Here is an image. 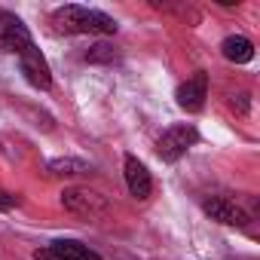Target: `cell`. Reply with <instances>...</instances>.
I'll return each mask as SVG.
<instances>
[{"instance_id":"obj_1","label":"cell","mask_w":260,"mask_h":260,"mask_svg":"<svg viewBox=\"0 0 260 260\" xmlns=\"http://www.w3.org/2000/svg\"><path fill=\"white\" fill-rule=\"evenodd\" d=\"M52 25L64 34H116V22L107 13L89 7H58L52 13Z\"/></svg>"},{"instance_id":"obj_2","label":"cell","mask_w":260,"mask_h":260,"mask_svg":"<svg viewBox=\"0 0 260 260\" xmlns=\"http://www.w3.org/2000/svg\"><path fill=\"white\" fill-rule=\"evenodd\" d=\"M61 205L80 217H104L110 211L107 196H101L98 190H86V187H68L61 193Z\"/></svg>"},{"instance_id":"obj_3","label":"cell","mask_w":260,"mask_h":260,"mask_svg":"<svg viewBox=\"0 0 260 260\" xmlns=\"http://www.w3.org/2000/svg\"><path fill=\"white\" fill-rule=\"evenodd\" d=\"M199 141V132H196V125H187V122H181V125H172L169 132H162V138L156 141V153H159V159L162 162H178L193 144Z\"/></svg>"},{"instance_id":"obj_4","label":"cell","mask_w":260,"mask_h":260,"mask_svg":"<svg viewBox=\"0 0 260 260\" xmlns=\"http://www.w3.org/2000/svg\"><path fill=\"white\" fill-rule=\"evenodd\" d=\"M31 43H34V37H31L28 25H25L16 13L0 10V49H4V52H13V55H22Z\"/></svg>"},{"instance_id":"obj_5","label":"cell","mask_w":260,"mask_h":260,"mask_svg":"<svg viewBox=\"0 0 260 260\" xmlns=\"http://www.w3.org/2000/svg\"><path fill=\"white\" fill-rule=\"evenodd\" d=\"M202 211L211 217V220H217V223H226V226H248V211L239 205V202H233V199H226V196H208L205 202H202Z\"/></svg>"},{"instance_id":"obj_6","label":"cell","mask_w":260,"mask_h":260,"mask_svg":"<svg viewBox=\"0 0 260 260\" xmlns=\"http://www.w3.org/2000/svg\"><path fill=\"white\" fill-rule=\"evenodd\" d=\"M19 61H22V74H25V80L34 86V89H49L52 86V71H49V61H46V55L31 43L22 55H19Z\"/></svg>"},{"instance_id":"obj_7","label":"cell","mask_w":260,"mask_h":260,"mask_svg":"<svg viewBox=\"0 0 260 260\" xmlns=\"http://www.w3.org/2000/svg\"><path fill=\"white\" fill-rule=\"evenodd\" d=\"M175 98H178V107H181V110L199 113V110L205 107V98H208V74H205V71H196L187 83L178 86Z\"/></svg>"},{"instance_id":"obj_8","label":"cell","mask_w":260,"mask_h":260,"mask_svg":"<svg viewBox=\"0 0 260 260\" xmlns=\"http://www.w3.org/2000/svg\"><path fill=\"white\" fill-rule=\"evenodd\" d=\"M122 169H125V187H128V193H132L135 199H150V193H153V181H150L147 166H144L138 156L128 153V156L122 159Z\"/></svg>"},{"instance_id":"obj_9","label":"cell","mask_w":260,"mask_h":260,"mask_svg":"<svg viewBox=\"0 0 260 260\" xmlns=\"http://www.w3.org/2000/svg\"><path fill=\"white\" fill-rule=\"evenodd\" d=\"M220 52H223V58L233 61V64H248V61L254 58V43H251L248 37H242V34H230V37L220 43Z\"/></svg>"},{"instance_id":"obj_10","label":"cell","mask_w":260,"mask_h":260,"mask_svg":"<svg viewBox=\"0 0 260 260\" xmlns=\"http://www.w3.org/2000/svg\"><path fill=\"white\" fill-rule=\"evenodd\" d=\"M49 248H52L61 260H101L98 251H92L89 245H83V242H77V239H55Z\"/></svg>"},{"instance_id":"obj_11","label":"cell","mask_w":260,"mask_h":260,"mask_svg":"<svg viewBox=\"0 0 260 260\" xmlns=\"http://www.w3.org/2000/svg\"><path fill=\"white\" fill-rule=\"evenodd\" d=\"M92 172V166L89 162H83V159H71V156H64V159H52L49 162V175H68V178H74V175H89Z\"/></svg>"},{"instance_id":"obj_12","label":"cell","mask_w":260,"mask_h":260,"mask_svg":"<svg viewBox=\"0 0 260 260\" xmlns=\"http://www.w3.org/2000/svg\"><path fill=\"white\" fill-rule=\"evenodd\" d=\"M86 61H92V64H113L116 61V49L110 43H95L86 52Z\"/></svg>"},{"instance_id":"obj_13","label":"cell","mask_w":260,"mask_h":260,"mask_svg":"<svg viewBox=\"0 0 260 260\" xmlns=\"http://www.w3.org/2000/svg\"><path fill=\"white\" fill-rule=\"evenodd\" d=\"M19 205H22V199H19L16 193L0 190V211H13V208H19Z\"/></svg>"},{"instance_id":"obj_14","label":"cell","mask_w":260,"mask_h":260,"mask_svg":"<svg viewBox=\"0 0 260 260\" xmlns=\"http://www.w3.org/2000/svg\"><path fill=\"white\" fill-rule=\"evenodd\" d=\"M233 110H239V113H248V92H239V95H233Z\"/></svg>"},{"instance_id":"obj_15","label":"cell","mask_w":260,"mask_h":260,"mask_svg":"<svg viewBox=\"0 0 260 260\" xmlns=\"http://www.w3.org/2000/svg\"><path fill=\"white\" fill-rule=\"evenodd\" d=\"M34 260H61V257H58L52 248H37V251H34Z\"/></svg>"}]
</instances>
